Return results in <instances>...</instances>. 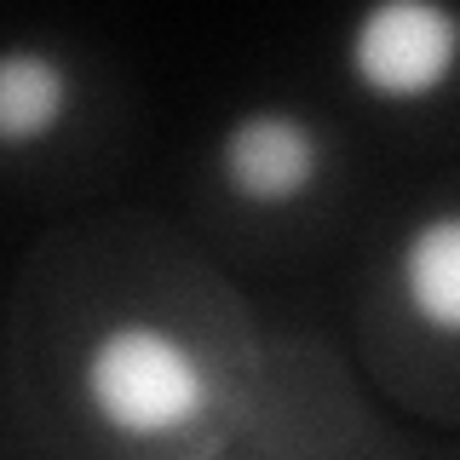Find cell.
<instances>
[{
    "label": "cell",
    "instance_id": "cell-1",
    "mask_svg": "<svg viewBox=\"0 0 460 460\" xmlns=\"http://www.w3.org/2000/svg\"><path fill=\"white\" fill-rule=\"evenodd\" d=\"M81 409L115 443H172L213 409V368L179 328L155 316H115L81 351Z\"/></svg>",
    "mask_w": 460,
    "mask_h": 460
},
{
    "label": "cell",
    "instance_id": "cell-2",
    "mask_svg": "<svg viewBox=\"0 0 460 460\" xmlns=\"http://www.w3.org/2000/svg\"><path fill=\"white\" fill-rule=\"evenodd\" d=\"M460 18L443 0H374L345 29V75L374 104H426L455 75Z\"/></svg>",
    "mask_w": 460,
    "mask_h": 460
},
{
    "label": "cell",
    "instance_id": "cell-3",
    "mask_svg": "<svg viewBox=\"0 0 460 460\" xmlns=\"http://www.w3.org/2000/svg\"><path fill=\"white\" fill-rule=\"evenodd\" d=\"M213 167H219V184L242 208L288 213L305 196H316V184L328 172V138L299 110L259 104V110H242L219 133Z\"/></svg>",
    "mask_w": 460,
    "mask_h": 460
},
{
    "label": "cell",
    "instance_id": "cell-4",
    "mask_svg": "<svg viewBox=\"0 0 460 460\" xmlns=\"http://www.w3.org/2000/svg\"><path fill=\"white\" fill-rule=\"evenodd\" d=\"M75 115V69L58 47L6 40L0 47V155H35Z\"/></svg>",
    "mask_w": 460,
    "mask_h": 460
},
{
    "label": "cell",
    "instance_id": "cell-5",
    "mask_svg": "<svg viewBox=\"0 0 460 460\" xmlns=\"http://www.w3.org/2000/svg\"><path fill=\"white\" fill-rule=\"evenodd\" d=\"M397 299L431 340L460 334V213L431 208L397 242Z\"/></svg>",
    "mask_w": 460,
    "mask_h": 460
}]
</instances>
